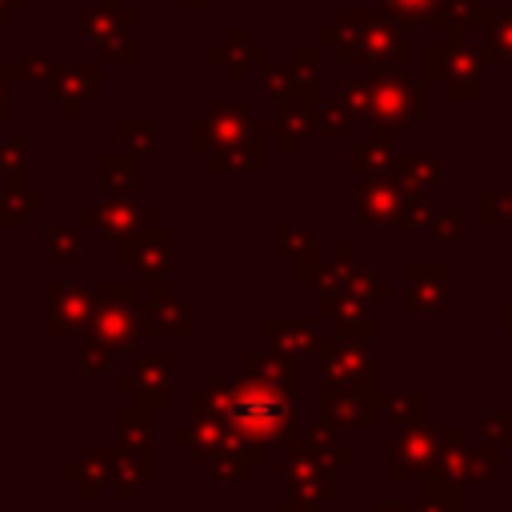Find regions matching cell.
I'll return each mask as SVG.
<instances>
[{
  "mask_svg": "<svg viewBox=\"0 0 512 512\" xmlns=\"http://www.w3.org/2000/svg\"><path fill=\"white\" fill-rule=\"evenodd\" d=\"M228 416H232L240 428H248V432H272V428L284 420V404H280L272 392L256 388V392H240V396H232Z\"/></svg>",
  "mask_w": 512,
  "mask_h": 512,
  "instance_id": "6da1fadb",
  "label": "cell"
}]
</instances>
